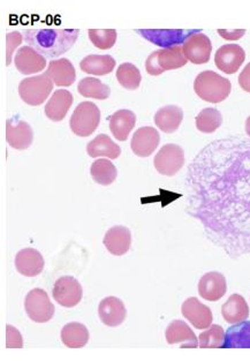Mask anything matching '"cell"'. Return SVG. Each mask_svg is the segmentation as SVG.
<instances>
[{"instance_id": "cell-12", "label": "cell", "mask_w": 250, "mask_h": 361, "mask_svg": "<svg viewBox=\"0 0 250 361\" xmlns=\"http://www.w3.org/2000/svg\"><path fill=\"white\" fill-rule=\"evenodd\" d=\"M182 315L196 329H208L213 324V312L208 306L203 305L199 299L188 298L181 307Z\"/></svg>"}, {"instance_id": "cell-8", "label": "cell", "mask_w": 250, "mask_h": 361, "mask_svg": "<svg viewBox=\"0 0 250 361\" xmlns=\"http://www.w3.org/2000/svg\"><path fill=\"white\" fill-rule=\"evenodd\" d=\"M52 295L54 300L63 307H75L82 300V286L72 276H63L54 284Z\"/></svg>"}, {"instance_id": "cell-15", "label": "cell", "mask_w": 250, "mask_h": 361, "mask_svg": "<svg viewBox=\"0 0 250 361\" xmlns=\"http://www.w3.org/2000/svg\"><path fill=\"white\" fill-rule=\"evenodd\" d=\"M139 35L146 38L148 41L152 42L154 44L159 45L163 48H171L175 45H180L184 43L188 36L192 35L195 30H155V29H141L137 30Z\"/></svg>"}, {"instance_id": "cell-32", "label": "cell", "mask_w": 250, "mask_h": 361, "mask_svg": "<svg viewBox=\"0 0 250 361\" xmlns=\"http://www.w3.org/2000/svg\"><path fill=\"white\" fill-rule=\"evenodd\" d=\"M223 124V116L217 109H204L197 114V130L202 133L211 134L218 130Z\"/></svg>"}, {"instance_id": "cell-33", "label": "cell", "mask_w": 250, "mask_h": 361, "mask_svg": "<svg viewBox=\"0 0 250 361\" xmlns=\"http://www.w3.org/2000/svg\"><path fill=\"white\" fill-rule=\"evenodd\" d=\"M118 82L124 88L130 90H135L139 88L142 81V75L135 65L130 63H125L119 66L117 71Z\"/></svg>"}, {"instance_id": "cell-6", "label": "cell", "mask_w": 250, "mask_h": 361, "mask_svg": "<svg viewBox=\"0 0 250 361\" xmlns=\"http://www.w3.org/2000/svg\"><path fill=\"white\" fill-rule=\"evenodd\" d=\"M25 308L29 319L36 324H46L54 315V304L42 288H34L29 292L25 297Z\"/></svg>"}, {"instance_id": "cell-21", "label": "cell", "mask_w": 250, "mask_h": 361, "mask_svg": "<svg viewBox=\"0 0 250 361\" xmlns=\"http://www.w3.org/2000/svg\"><path fill=\"white\" fill-rule=\"evenodd\" d=\"M73 104V95L66 89H59L54 92L48 104L45 106V114L52 121H61L66 117Z\"/></svg>"}, {"instance_id": "cell-23", "label": "cell", "mask_w": 250, "mask_h": 361, "mask_svg": "<svg viewBox=\"0 0 250 361\" xmlns=\"http://www.w3.org/2000/svg\"><path fill=\"white\" fill-rule=\"evenodd\" d=\"M222 314L227 324H239L249 317V306L242 295H232L223 305Z\"/></svg>"}, {"instance_id": "cell-4", "label": "cell", "mask_w": 250, "mask_h": 361, "mask_svg": "<svg viewBox=\"0 0 250 361\" xmlns=\"http://www.w3.org/2000/svg\"><path fill=\"white\" fill-rule=\"evenodd\" d=\"M99 121L101 111L99 106L92 102H82L76 106L70 117V130L77 137H90L97 130Z\"/></svg>"}, {"instance_id": "cell-18", "label": "cell", "mask_w": 250, "mask_h": 361, "mask_svg": "<svg viewBox=\"0 0 250 361\" xmlns=\"http://www.w3.org/2000/svg\"><path fill=\"white\" fill-rule=\"evenodd\" d=\"M44 259L37 250L25 248L16 254V270L25 277H35L44 269Z\"/></svg>"}, {"instance_id": "cell-26", "label": "cell", "mask_w": 250, "mask_h": 361, "mask_svg": "<svg viewBox=\"0 0 250 361\" xmlns=\"http://www.w3.org/2000/svg\"><path fill=\"white\" fill-rule=\"evenodd\" d=\"M87 152L92 159L108 157V159H117L121 155V148L106 134H99L88 143Z\"/></svg>"}, {"instance_id": "cell-31", "label": "cell", "mask_w": 250, "mask_h": 361, "mask_svg": "<svg viewBox=\"0 0 250 361\" xmlns=\"http://www.w3.org/2000/svg\"><path fill=\"white\" fill-rule=\"evenodd\" d=\"M224 348H250V322L244 321L228 329Z\"/></svg>"}, {"instance_id": "cell-40", "label": "cell", "mask_w": 250, "mask_h": 361, "mask_svg": "<svg viewBox=\"0 0 250 361\" xmlns=\"http://www.w3.org/2000/svg\"><path fill=\"white\" fill-rule=\"evenodd\" d=\"M246 133H247L248 137H250V116L246 121Z\"/></svg>"}, {"instance_id": "cell-30", "label": "cell", "mask_w": 250, "mask_h": 361, "mask_svg": "<svg viewBox=\"0 0 250 361\" xmlns=\"http://www.w3.org/2000/svg\"><path fill=\"white\" fill-rule=\"evenodd\" d=\"M80 95L87 99H106L111 95V89L95 78H85L77 85Z\"/></svg>"}, {"instance_id": "cell-9", "label": "cell", "mask_w": 250, "mask_h": 361, "mask_svg": "<svg viewBox=\"0 0 250 361\" xmlns=\"http://www.w3.org/2000/svg\"><path fill=\"white\" fill-rule=\"evenodd\" d=\"M182 50L188 61L195 65H202L210 61L213 44L208 36L202 32H194L185 39Z\"/></svg>"}, {"instance_id": "cell-13", "label": "cell", "mask_w": 250, "mask_h": 361, "mask_svg": "<svg viewBox=\"0 0 250 361\" xmlns=\"http://www.w3.org/2000/svg\"><path fill=\"white\" fill-rule=\"evenodd\" d=\"M161 142L158 130L154 127H141L135 132L132 139V150L139 157H149L154 154Z\"/></svg>"}, {"instance_id": "cell-36", "label": "cell", "mask_w": 250, "mask_h": 361, "mask_svg": "<svg viewBox=\"0 0 250 361\" xmlns=\"http://www.w3.org/2000/svg\"><path fill=\"white\" fill-rule=\"evenodd\" d=\"M23 43V34L19 32H8L6 36V65L12 63L13 52Z\"/></svg>"}, {"instance_id": "cell-10", "label": "cell", "mask_w": 250, "mask_h": 361, "mask_svg": "<svg viewBox=\"0 0 250 361\" xmlns=\"http://www.w3.org/2000/svg\"><path fill=\"white\" fill-rule=\"evenodd\" d=\"M246 59L244 49L238 44L223 45L215 52V63L218 70L226 74H235L240 70Z\"/></svg>"}, {"instance_id": "cell-1", "label": "cell", "mask_w": 250, "mask_h": 361, "mask_svg": "<svg viewBox=\"0 0 250 361\" xmlns=\"http://www.w3.org/2000/svg\"><path fill=\"white\" fill-rule=\"evenodd\" d=\"M79 34V29H25L23 38L43 57L54 59L73 48Z\"/></svg>"}, {"instance_id": "cell-16", "label": "cell", "mask_w": 250, "mask_h": 361, "mask_svg": "<svg viewBox=\"0 0 250 361\" xmlns=\"http://www.w3.org/2000/svg\"><path fill=\"white\" fill-rule=\"evenodd\" d=\"M165 337L170 345L180 344L182 349H194L199 345L196 335L184 321L175 320L168 324V329L165 331Z\"/></svg>"}, {"instance_id": "cell-14", "label": "cell", "mask_w": 250, "mask_h": 361, "mask_svg": "<svg viewBox=\"0 0 250 361\" xmlns=\"http://www.w3.org/2000/svg\"><path fill=\"white\" fill-rule=\"evenodd\" d=\"M14 63L20 73L30 75L44 71L46 67V58L27 45L16 51Z\"/></svg>"}, {"instance_id": "cell-27", "label": "cell", "mask_w": 250, "mask_h": 361, "mask_svg": "<svg viewBox=\"0 0 250 361\" xmlns=\"http://www.w3.org/2000/svg\"><path fill=\"white\" fill-rule=\"evenodd\" d=\"M115 67V61L110 54H90L80 63V68L92 75H106Z\"/></svg>"}, {"instance_id": "cell-11", "label": "cell", "mask_w": 250, "mask_h": 361, "mask_svg": "<svg viewBox=\"0 0 250 361\" xmlns=\"http://www.w3.org/2000/svg\"><path fill=\"white\" fill-rule=\"evenodd\" d=\"M34 140V132L28 123L12 118L6 121V141L16 150L28 149Z\"/></svg>"}, {"instance_id": "cell-38", "label": "cell", "mask_w": 250, "mask_h": 361, "mask_svg": "<svg viewBox=\"0 0 250 361\" xmlns=\"http://www.w3.org/2000/svg\"><path fill=\"white\" fill-rule=\"evenodd\" d=\"M219 35L225 38L227 41H237L240 39L246 34L244 29H235V30H226V29H218Z\"/></svg>"}, {"instance_id": "cell-28", "label": "cell", "mask_w": 250, "mask_h": 361, "mask_svg": "<svg viewBox=\"0 0 250 361\" xmlns=\"http://www.w3.org/2000/svg\"><path fill=\"white\" fill-rule=\"evenodd\" d=\"M61 337L63 345L70 349H80L88 343L89 331L85 324L72 322L63 326Z\"/></svg>"}, {"instance_id": "cell-3", "label": "cell", "mask_w": 250, "mask_h": 361, "mask_svg": "<svg viewBox=\"0 0 250 361\" xmlns=\"http://www.w3.org/2000/svg\"><path fill=\"white\" fill-rule=\"evenodd\" d=\"M188 63L181 45L155 51L150 54L146 61L148 74L158 76L166 71L177 70Z\"/></svg>"}, {"instance_id": "cell-29", "label": "cell", "mask_w": 250, "mask_h": 361, "mask_svg": "<svg viewBox=\"0 0 250 361\" xmlns=\"http://www.w3.org/2000/svg\"><path fill=\"white\" fill-rule=\"evenodd\" d=\"M90 175L97 184L101 185V186H108V185L113 184L117 179L118 171L111 161L101 159H96L95 162L92 163Z\"/></svg>"}, {"instance_id": "cell-19", "label": "cell", "mask_w": 250, "mask_h": 361, "mask_svg": "<svg viewBox=\"0 0 250 361\" xmlns=\"http://www.w3.org/2000/svg\"><path fill=\"white\" fill-rule=\"evenodd\" d=\"M99 319L105 326H119L124 324L127 311L124 302L115 297L103 299L99 306Z\"/></svg>"}, {"instance_id": "cell-17", "label": "cell", "mask_w": 250, "mask_h": 361, "mask_svg": "<svg viewBox=\"0 0 250 361\" xmlns=\"http://www.w3.org/2000/svg\"><path fill=\"white\" fill-rule=\"evenodd\" d=\"M227 291L225 276L217 271H210L202 276L199 283V293L204 300L218 301Z\"/></svg>"}, {"instance_id": "cell-37", "label": "cell", "mask_w": 250, "mask_h": 361, "mask_svg": "<svg viewBox=\"0 0 250 361\" xmlns=\"http://www.w3.org/2000/svg\"><path fill=\"white\" fill-rule=\"evenodd\" d=\"M23 339L19 330L16 329V328H14L13 326H10V324H7L6 348H8V349H11V348L19 349V348H23Z\"/></svg>"}, {"instance_id": "cell-7", "label": "cell", "mask_w": 250, "mask_h": 361, "mask_svg": "<svg viewBox=\"0 0 250 361\" xmlns=\"http://www.w3.org/2000/svg\"><path fill=\"white\" fill-rule=\"evenodd\" d=\"M154 164L161 175L168 177L177 175L185 164L184 149L175 143L165 145L155 156Z\"/></svg>"}, {"instance_id": "cell-22", "label": "cell", "mask_w": 250, "mask_h": 361, "mask_svg": "<svg viewBox=\"0 0 250 361\" xmlns=\"http://www.w3.org/2000/svg\"><path fill=\"white\" fill-rule=\"evenodd\" d=\"M58 87H70L75 82L76 71L73 63L66 58L52 61L45 72Z\"/></svg>"}, {"instance_id": "cell-25", "label": "cell", "mask_w": 250, "mask_h": 361, "mask_svg": "<svg viewBox=\"0 0 250 361\" xmlns=\"http://www.w3.org/2000/svg\"><path fill=\"white\" fill-rule=\"evenodd\" d=\"M137 123V116L130 110H119L112 114L110 130L115 139L126 141Z\"/></svg>"}, {"instance_id": "cell-34", "label": "cell", "mask_w": 250, "mask_h": 361, "mask_svg": "<svg viewBox=\"0 0 250 361\" xmlns=\"http://www.w3.org/2000/svg\"><path fill=\"white\" fill-rule=\"evenodd\" d=\"M225 343V331L218 324L210 326L209 329L201 334L199 337V345L200 348H224Z\"/></svg>"}, {"instance_id": "cell-20", "label": "cell", "mask_w": 250, "mask_h": 361, "mask_svg": "<svg viewBox=\"0 0 250 361\" xmlns=\"http://www.w3.org/2000/svg\"><path fill=\"white\" fill-rule=\"evenodd\" d=\"M106 250L115 257H121L130 250L132 245L130 230L123 225H117L110 228L104 237Z\"/></svg>"}, {"instance_id": "cell-24", "label": "cell", "mask_w": 250, "mask_h": 361, "mask_svg": "<svg viewBox=\"0 0 250 361\" xmlns=\"http://www.w3.org/2000/svg\"><path fill=\"white\" fill-rule=\"evenodd\" d=\"M184 119L182 109L177 105H166L159 109L155 114V124L164 133L172 134L177 132Z\"/></svg>"}, {"instance_id": "cell-2", "label": "cell", "mask_w": 250, "mask_h": 361, "mask_svg": "<svg viewBox=\"0 0 250 361\" xmlns=\"http://www.w3.org/2000/svg\"><path fill=\"white\" fill-rule=\"evenodd\" d=\"M194 89L201 99L217 104L227 99L231 94L232 85L230 80L213 71H204L195 79Z\"/></svg>"}, {"instance_id": "cell-35", "label": "cell", "mask_w": 250, "mask_h": 361, "mask_svg": "<svg viewBox=\"0 0 250 361\" xmlns=\"http://www.w3.org/2000/svg\"><path fill=\"white\" fill-rule=\"evenodd\" d=\"M88 32L92 44L101 50L113 48V45L117 42L115 29H89Z\"/></svg>"}, {"instance_id": "cell-39", "label": "cell", "mask_w": 250, "mask_h": 361, "mask_svg": "<svg viewBox=\"0 0 250 361\" xmlns=\"http://www.w3.org/2000/svg\"><path fill=\"white\" fill-rule=\"evenodd\" d=\"M239 85L244 92H250V63L241 72L239 76Z\"/></svg>"}, {"instance_id": "cell-5", "label": "cell", "mask_w": 250, "mask_h": 361, "mask_svg": "<svg viewBox=\"0 0 250 361\" xmlns=\"http://www.w3.org/2000/svg\"><path fill=\"white\" fill-rule=\"evenodd\" d=\"M54 89V81L46 73L29 76L20 82V97L32 106L43 104Z\"/></svg>"}]
</instances>
